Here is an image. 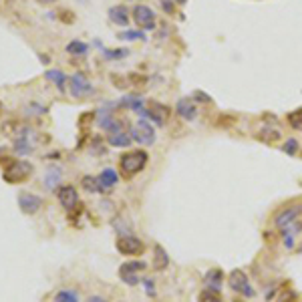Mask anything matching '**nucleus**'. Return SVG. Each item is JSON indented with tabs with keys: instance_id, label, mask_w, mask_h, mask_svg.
<instances>
[{
	"instance_id": "nucleus-1",
	"label": "nucleus",
	"mask_w": 302,
	"mask_h": 302,
	"mask_svg": "<svg viewBox=\"0 0 302 302\" xmlns=\"http://www.w3.org/2000/svg\"><path fill=\"white\" fill-rule=\"evenodd\" d=\"M147 163V151L137 149V151H129L125 155H121L119 159V165H121V171L125 177H131L135 173H139Z\"/></svg>"
},
{
	"instance_id": "nucleus-9",
	"label": "nucleus",
	"mask_w": 302,
	"mask_h": 302,
	"mask_svg": "<svg viewBox=\"0 0 302 302\" xmlns=\"http://www.w3.org/2000/svg\"><path fill=\"white\" fill-rule=\"evenodd\" d=\"M117 250L121 254H125V256H137V254H141L145 250V246H143L141 240H137L133 236H121L117 240Z\"/></svg>"
},
{
	"instance_id": "nucleus-2",
	"label": "nucleus",
	"mask_w": 302,
	"mask_h": 302,
	"mask_svg": "<svg viewBox=\"0 0 302 302\" xmlns=\"http://www.w3.org/2000/svg\"><path fill=\"white\" fill-rule=\"evenodd\" d=\"M30 173H32V165L30 163H26V161H14L10 167L4 169L2 177H4L6 183H20L26 177H30Z\"/></svg>"
},
{
	"instance_id": "nucleus-18",
	"label": "nucleus",
	"mask_w": 302,
	"mask_h": 302,
	"mask_svg": "<svg viewBox=\"0 0 302 302\" xmlns=\"http://www.w3.org/2000/svg\"><path fill=\"white\" fill-rule=\"evenodd\" d=\"M153 266H155V270H165L169 266V256L163 250V246H159V244L155 246V252H153Z\"/></svg>"
},
{
	"instance_id": "nucleus-11",
	"label": "nucleus",
	"mask_w": 302,
	"mask_h": 302,
	"mask_svg": "<svg viewBox=\"0 0 302 302\" xmlns=\"http://www.w3.org/2000/svg\"><path fill=\"white\" fill-rule=\"evenodd\" d=\"M141 270H145V262H127V264H123L119 268V274H121L123 282L135 286L139 282L137 280V272H141Z\"/></svg>"
},
{
	"instance_id": "nucleus-15",
	"label": "nucleus",
	"mask_w": 302,
	"mask_h": 302,
	"mask_svg": "<svg viewBox=\"0 0 302 302\" xmlns=\"http://www.w3.org/2000/svg\"><path fill=\"white\" fill-rule=\"evenodd\" d=\"M109 18L111 22H115L117 26H127L129 24V12H127V6H113L109 10Z\"/></svg>"
},
{
	"instance_id": "nucleus-28",
	"label": "nucleus",
	"mask_w": 302,
	"mask_h": 302,
	"mask_svg": "<svg viewBox=\"0 0 302 302\" xmlns=\"http://www.w3.org/2000/svg\"><path fill=\"white\" fill-rule=\"evenodd\" d=\"M284 151H286L288 155H294V153L298 151V143H296V139H288V141H286V145H284Z\"/></svg>"
},
{
	"instance_id": "nucleus-7",
	"label": "nucleus",
	"mask_w": 302,
	"mask_h": 302,
	"mask_svg": "<svg viewBox=\"0 0 302 302\" xmlns=\"http://www.w3.org/2000/svg\"><path fill=\"white\" fill-rule=\"evenodd\" d=\"M69 83H71V95L75 99L89 97L93 93V85L89 83V79L83 75V73H75V75L69 79Z\"/></svg>"
},
{
	"instance_id": "nucleus-34",
	"label": "nucleus",
	"mask_w": 302,
	"mask_h": 302,
	"mask_svg": "<svg viewBox=\"0 0 302 302\" xmlns=\"http://www.w3.org/2000/svg\"><path fill=\"white\" fill-rule=\"evenodd\" d=\"M234 302H244V300H234Z\"/></svg>"
},
{
	"instance_id": "nucleus-5",
	"label": "nucleus",
	"mask_w": 302,
	"mask_h": 302,
	"mask_svg": "<svg viewBox=\"0 0 302 302\" xmlns=\"http://www.w3.org/2000/svg\"><path fill=\"white\" fill-rule=\"evenodd\" d=\"M131 139L141 145H153L155 143V129L149 125L147 119H139L137 125L131 129Z\"/></svg>"
},
{
	"instance_id": "nucleus-25",
	"label": "nucleus",
	"mask_w": 302,
	"mask_h": 302,
	"mask_svg": "<svg viewBox=\"0 0 302 302\" xmlns=\"http://www.w3.org/2000/svg\"><path fill=\"white\" fill-rule=\"evenodd\" d=\"M288 121H290V125H292L294 129L302 131V109L294 111V113H290V115H288Z\"/></svg>"
},
{
	"instance_id": "nucleus-30",
	"label": "nucleus",
	"mask_w": 302,
	"mask_h": 302,
	"mask_svg": "<svg viewBox=\"0 0 302 302\" xmlns=\"http://www.w3.org/2000/svg\"><path fill=\"white\" fill-rule=\"evenodd\" d=\"M161 4H163V10H165L167 14H171V12H173V6H171V2H169V0H161Z\"/></svg>"
},
{
	"instance_id": "nucleus-6",
	"label": "nucleus",
	"mask_w": 302,
	"mask_h": 302,
	"mask_svg": "<svg viewBox=\"0 0 302 302\" xmlns=\"http://www.w3.org/2000/svg\"><path fill=\"white\" fill-rule=\"evenodd\" d=\"M133 18H135V22L141 30H153L155 28V14L145 4H139V6L133 8Z\"/></svg>"
},
{
	"instance_id": "nucleus-22",
	"label": "nucleus",
	"mask_w": 302,
	"mask_h": 302,
	"mask_svg": "<svg viewBox=\"0 0 302 302\" xmlns=\"http://www.w3.org/2000/svg\"><path fill=\"white\" fill-rule=\"evenodd\" d=\"M55 302H79V294L73 290H61L55 296Z\"/></svg>"
},
{
	"instance_id": "nucleus-12",
	"label": "nucleus",
	"mask_w": 302,
	"mask_h": 302,
	"mask_svg": "<svg viewBox=\"0 0 302 302\" xmlns=\"http://www.w3.org/2000/svg\"><path fill=\"white\" fill-rule=\"evenodd\" d=\"M57 198H59L61 206H63L67 212H71L73 208H77V204H79V194H77V190L73 185H63V187L57 192Z\"/></svg>"
},
{
	"instance_id": "nucleus-32",
	"label": "nucleus",
	"mask_w": 302,
	"mask_h": 302,
	"mask_svg": "<svg viewBox=\"0 0 302 302\" xmlns=\"http://www.w3.org/2000/svg\"><path fill=\"white\" fill-rule=\"evenodd\" d=\"M36 2H39V4H55L57 0H36Z\"/></svg>"
},
{
	"instance_id": "nucleus-4",
	"label": "nucleus",
	"mask_w": 302,
	"mask_h": 302,
	"mask_svg": "<svg viewBox=\"0 0 302 302\" xmlns=\"http://www.w3.org/2000/svg\"><path fill=\"white\" fill-rule=\"evenodd\" d=\"M228 282H230V288L242 296H254V288L250 286V280L248 276L242 272V270H232L230 276H228Z\"/></svg>"
},
{
	"instance_id": "nucleus-24",
	"label": "nucleus",
	"mask_w": 302,
	"mask_h": 302,
	"mask_svg": "<svg viewBox=\"0 0 302 302\" xmlns=\"http://www.w3.org/2000/svg\"><path fill=\"white\" fill-rule=\"evenodd\" d=\"M200 302H224V300L218 296V292H214V290L206 288V290L200 294Z\"/></svg>"
},
{
	"instance_id": "nucleus-27",
	"label": "nucleus",
	"mask_w": 302,
	"mask_h": 302,
	"mask_svg": "<svg viewBox=\"0 0 302 302\" xmlns=\"http://www.w3.org/2000/svg\"><path fill=\"white\" fill-rule=\"evenodd\" d=\"M59 179H61V173H57V171H51V173L45 177V181H47V187H51V190H53V187L57 185V181H59Z\"/></svg>"
},
{
	"instance_id": "nucleus-16",
	"label": "nucleus",
	"mask_w": 302,
	"mask_h": 302,
	"mask_svg": "<svg viewBox=\"0 0 302 302\" xmlns=\"http://www.w3.org/2000/svg\"><path fill=\"white\" fill-rule=\"evenodd\" d=\"M204 280H206V286H208L210 290L218 292V290L222 288V282H224V272L218 270V268H214V270H210V272L206 274Z\"/></svg>"
},
{
	"instance_id": "nucleus-14",
	"label": "nucleus",
	"mask_w": 302,
	"mask_h": 302,
	"mask_svg": "<svg viewBox=\"0 0 302 302\" xmlns=\"http://www.w3.org/2000/svg\"><path fill=\"white\" fill-rule=\"evenodd\" d=\"M99 185H101V190L103 192H107V190H113L115 185H117V181H119V177H117V171L115 169H103L101 173H99Z\"/></svg>"
},
{
	"instance_id": "nucleus-31",
	"label": "nucleus",
	"mask_w": 302,
	"mask_h": 302,
	"mask_svg": "<svg viewBox=\"0 0 302 302\" xmlns=\"http://www.w3.org/2000/svg\"><path fill=\"white\" fill-rule=\"evenodd\" d=\"M87 302H109V300H105L103 296H89V298H87Z\"/></svg>"
},
{
	"instance_id": "nucleus-29",
	"label": "nucleus",
	"mask_w": 302,
	"mask_h": 302,
	"mask_svg": "<svg viewBox=\"0 0 302 302\" xmlns=\"http://www.w3.org/2000/svg\"><path fill=\"white\" fill-rule=\"evenodd\" d=\"M194 99L204 101V103H212V97H210V95H206V93H202V91H196V93H194Z\"/></svg>"
},
{
	"instance_id": "nucleus-19",
	"label": "nucleus",
	"mask_w": 302,
	"mask_h": 302,
	"mask_svg": "<svg viewBox=\"0 0 302 302\" xmlns=\"http://www.w3.org/2000/svg\"><path fill=\"white\" fill-rule=\"evenodd\" d=\"M45 77H47L49 81H53V83L57 85V89H59V91H65V83H67V77H65V73H63V71H57V69H49V71L45 73Z\"/></svg>"
},
{
	"instance_id": "nucleus-8",
	"label": "nucleus",
	"mask_w": 302,
	"mask_h": 302,
	"mask_svg": "<svg viewBox=\"0 0 302 302\" xmlns=\"http://www.w3.org/2000/svg\"><path fill=\"white\" fill-rule=\"evenodd\" d=\"M41 206H43V200L39 196L28 194V192H20L18 194V208H20L22 214L32 216V214H36L41 210Z\"/></svg>"
},
{
	"instance_id": "nucleus-26",
	"label": "nucleus",
	"mask_w": 302,
	"mask_h": 302,
	"mask_svg": "<svg viewBox=\"0 0 302 302\" xmlns=\"http://www.w3.org/2000/svg\"><path fill=\"white\" fill-rule=\"evenodd\" d=\"M127 55H129V51H125V49H113V51H105V57H107V59H111V61L123 59V57H127Z\"/></svg>"
},
{
	"instance_id": "nucleus-3",
	"label": "nucleus",
	"mask_w": 302,
	"mask_h": 302,
	"mask_svg": "<svg viewBox=\"0 0 302 302\" xmlns=\"http://www.w3.org/2000/svg\"><path fill=\"white\" fill-rule=\"evenodd\" d=\"M143 119H149V121H153V123H157L159 127L161 125H165V121L169 119V113H171V109L169 107H165L163 103H149V107L147 109H139L137 111Z\"/></svg>"
},
{
	"instance_id": "nucleus-23",
	"label": "nucleus",
	"mask_w": 302,
	"mask_h": 302,
	"mask_svg": "<svg viewBox=\"0 0 302 302\" xmlns=\"http://www.w3.org/2000/svg\"><path fill=\"white\" fill-rule=\"evenodd\" d=\"M119 39L121 41H143L145 34H143V30H125L119 34Z\"/></svg>"
},
{
	"instance_id": "nucleus-10",
	"label": "nucleus",
	"mask_w": 302,
	"mask_h": 302,
	"mask_svg": "<svg viewBox=\"0 0 302 302\" xmlns=\"http://www.w3.org/2000/svg\"><path fill=\"white\" fill-rule=\"evenodd\" d=\"M300 214H302L300 204H296V206H288L286 210H282V212L276 216L274 224H276V228H280V230H286V228L290 226L292 222H296V220H298V216H300Z\"/></svg>"
},
{
	"instance_id": "nucleus-21",
	"label": "nucleus",
	"mask_w": 302,
	"mask_h": 302,
	"mask_svg": "<svg viewBox=\"0 0 302 302\" xmlns=\"http://www.w3.org/2000/svg\"><path fill=\"white\" fill-rule=\"evenodd\" d=\"M87 51H89V47L81 41H73V43L67 45V53H71V55H85Z\"/></svg>"
},
{
	"instance_id": "nucleus-13",
	"label": "nucleus",
	"mask_w": 302,
	"mask_h": 302,
	"mask_svg": "<svg viewBox=\"0 0 302 302\" xmlns=\"http://www.w3.org/2000/svg\"><path fill=\"white\" fill-rule=\"evenodd\" d=\"M175 111L185 121H194L198 117V107H196V103L192 99H179L177 105H175Z\"/></svg>"
},
{
	"instance_id": "nucleus-20",
	"label": "nucleus",
	"mask_w": 302,
	"mask_h": 302,
	"mask_svg": "<svg viewBox=\"0 0 302 302\" xmlns=\"http://www.w3.org/2000/svg\"><path fill=\"white\" fill-rule=\"evenodd\" d=\"M83 187H85L87 192H93V194L103 192L101 185H99V179H97V177H91V175H85V177H83Z\"/></svg>"
},
{
	"instance_id": "nucleus-17",
	"label": "nucleus",
	"mask_w": 302,
	"mask_h": 302,
	"mask_svg": "<svg viewBox=\"0 0 302 302\" xmlns=\"http://www.w3.org/2000/svg\"><path fill=\"white\" fill-rule=\"evenodd\" d=\"M107 141H109L111 147H127V145H131L133 139L125 131H117V133H109L107 135Z\"/></svg>"
},
{
	"instance_id": "nucleus-33",
	"label": "nucleus",
	"mask_w": 302,
	"mask_h": 302,
	"mask_svg": "<svg viewBox=\"0 0 302 302\" xmlns=\"http://www.w3.org/2000/svg\"><path fill=\"white\" fill-rule=\"evenodd\" d=\"M175 2H177V4H185L187 0H175Z\"/></svg>"
}]
</instances>
